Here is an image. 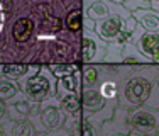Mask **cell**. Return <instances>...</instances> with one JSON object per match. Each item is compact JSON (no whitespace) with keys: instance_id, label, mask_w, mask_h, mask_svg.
Returning a JSON list of instances; mask_svg holds the SVG:
<instances>
[{"instance_id":"1","label":"cell","mask_w":159,"mask_h":136,"mask_svg":"<svg viewBox=\"0 0 159 136\" xmlns=\"http://www.w3.org/2000/svg\"><path fill=\"white\" fill-rule=\"evenodd\" d=\"M56 77L52 75L51 68H41L34 77L31 78H20L22 94L25 99L43 102L51 97H56Z\"/></svg>"},{"instance_id":"2","label":"cell","mask_w":159,"mask_h":136,"mask_svg":"<svg viewBox=\"0 0 159 136\" xmlns=\"http://www.w3.org/2000/svg\"><path fill=\"white\" fill-rule=\"evenodd\" d=\"M151 92H152V84H151L149 78H146L141 73L132 75L125 80L122 92L117 97L119 99V107L130 111L132 107L142 105L144 102L151 99Z\"/></svg>"},{"instance_id":"3","label":"cell","mask_w":159,"mask_h":136,"mask_svg":"<svg viewBox=\"0 0 159 136\" xmlns=\"http://www.w3.org/2000/svg\"><path fill=\"white\" fill-rule=\"evenodd\" d=\"M127 126L134 133L156 136L159 134V111L151 107L130 109L127 114Z\"/></svg>"},{"instance_id":"4","label":"cell","mask_w":159,"mask_h":136,"mask_svg":"<svg viewBox=\"0 0 159 136\" xmlns=\"http://www.w3.org/2000/svg\"><path fill=\"white\" fill-rule=\"evenodd\" d=\"M130 43L137 46V50L146 56L149 61L159 63V32H149L144 31L137 24L134 34L130 37Z\"/></svg>"},{"instance_id":"5","label":"cell","mask_w":159,"mask_h":136,"mask_svg":"<svg viewBox=\"0 0 159 136\" xmlns=\"http://www.w3.org/2000/svg\"><path fill=\"white\" fill-rule=\"evenodd\" d=\"M107 43L98 37L95 31H86L83 29V44H81V60L86 63L90 61H100L105 60Z\"/></svg>"},{"instance_id":"6","label":"cell","mask_w":159,"mask_h":136,"mask_svg":"<svg viewBox=\"0 0 159 136\" xmlns=\"http://www.w3.org/2000/svg\"><path fill=\"white\" fill-rule=\"evenodd\" d=\"M64 112L59 107V100L58 97H51L41 102V123L46 129L56 131L61 128V124L64 123Z\"/></svg>"},{"instance_id":"7","label":"cell","mask_w":159,"mask_h":136,"mask_svg":"<svg viewBox=\"0 0 159 136\" xmlns=\"http://www.w3.org/2000/svg\"><path fill=\"white\" fill-rule=\"evenodd\" d=\"M125 27V19L119 17V16H110L103 21H98L95 24V32L98 34L102 41L105 43H113L117 41L119 34L124 31Z\"/></svg>"},{"instance_id":"8","label":"cell","mask_w":159,"mask_h":136,"mask_svg":"<svg viewBox=\"0 0 159 136\" xmlns=\"http://www.w3.org/2000/svg\"><path fill=\"white\" fill-rule=\"evenodd\" d=\"M105 104H107V100L102 97L97 87H81V109H85L88 116L102 111Z\"/></svg>"},{"instance_id":"9","label":"cell","mask_w":159,"mask_h":136,"mask_svg":"<svg viewBox=\"0 0 159 136\" xmlns=\"http://www.w3.org/2000/svg\"><path fill=\"white\" fill-rule=\"evenodd\" d=\"M132 17L137 21L144 31L149 32H159V12L154 9H137L132 12Z\"/></svg>"},{"instance_id":"10","label":"cell","mask_w":159,"mask_h":136,"mask_svg":"<svg viewBox=\"0 0 159 136\" xmlns=\"http://www.w3.org/2000/svg\"><path fill=\"white\" fill-rule=\"evenodd\" d=\"M25 99V95L19 90V84L14 78L0 77V100L3 102H19Z\"/></svg>"},{"instance_id":"11","label":"cell","mask_w":159,"mask_h":136,"mask_svg":"<svg viewBox=\"0 0 159 136\" xmlns=\"http://www.w3.org/2000/svg\"><path fill=\"white\" fill-rule=\"evenodd\" d=\"M78 89H81V82H80V70L75 73L59 77L56 82V95L61 97L66 94H78Z\"/></svg>"},{"instance_id":"12","label":"cell","mask_w":159,"mask_h":136,"mask_svg":"<svg viewBox=\"0 0 159 136\" xmlns=\"http://www.w3.org/2000/svg\"><path fill=\"white\" fill-rule=\"evenodd\" d=\"M32 29H34V24H32L31 19L29 17H20L16 24H14V29H12L14 41H17V43H25V41L31 37Z\"/></svg>"},{"instance_id":"13","label":"cell","mask_w":159,"mask_h":136,"mask_svg":"<svg viewBox=\"0 0 159 136\" xmlns=\"http://www.w3.org/2000/svg\"><path fill=\"white\" fill-rule=\"evenodd\" d=\"M59 107L66 116H78L81 111V104H80L78 94H66V95L58 97Z\"/></svg>"},{"instance_id":"14","label":"cell","mask_w":159,"mask_h":136,"mask_svg":"<svg viewBox=\"0 0 159 136\" xmlns=\"http://www.w3.org/2000/svg\"><path fill=\"white\" fill-rule=\"evenodd\" d=\"M122 55L124 56L120 58V61H122V63H147V61H149V60H147L146 56L137 50V46H135L134 43H130V41L124 44Z\"/></svg>"},{"instance_id":"15","label":"cell","mask_w":159,"mask_h":136,"mask_svg":"<svg viewBox=\"0 0 159 136\" xmlns=\"http://www.w3.org/2000/svg\"><path fill=\"white\" fill-rule=\"evenodd\" d=\"M83 17H85V16H83L81 10H78V9L71 10V12L66 16V27H68V31L76 32V31H80V29H83Z\"/></svg>"},{"instance_id":"16","label":"cell","mask_w":159,"mask_h":136,"mask_svg":"<svg viewBox=\"0 0 159 136\" xmlns=\"http://www.w3.org/2000/svg\"><path fill=\"white\" fill-rule=\"evenodd\" d=\"M98 90H100L102 97H103L105 100H117V97H119V87H117V84L112 80L102 82V85Z\"/></svg>"},{"instance_id":"17","label":"cell","mask_w":159,"mask_h":136,"mask_svg":"<svg viewBox=\"0 0 159 136\" xmlns=\"http://www.w3.org/2000/svg\"><path fill=\"white\" fill-rule=\"evenodd\" d=\"M98 82V68L86 66L81 71V87H97Z\"/></svg>"},{"instance_id":"18","label":"cell","mask_w":159,"mask_h":136,"mask_svg":"<svg viewBox=\"0 0 159 136\" xmlns=\"http://www.w3.org/2000/svg\"><path fill=\"white\" fill-rule=\"evenodd\" d=\"M12 136H32L34 128L27 119L22 121H12Z\"/></svg>"},{"instance_id":"19","label":"cell","mask_w":159,"mask_h":136,"mask_svg":"<svg viewBox=\"0 0 159 136\" xmlns=\"http://www.w3.org/2000/svg\"><path fill=\"white\" fill-rule=\"evenodd\" d=\"M27 70H29V66H25V65H5V66H2V73L9 78H22V77H25Z\"/></svg>"},{"instance_id":"20","label":"cell","mask_w":159,"mask_h":136,"mask_svg":"<svg viewBox=\"0 0 159 136\" xmlns=\"http://www.w3.org/2000/svg\"><path fill=\"white\" fill-rule=\"evenodd\" d=\"M81 136H100V129H98V123L90 119L86 116L81 123Z\"/></svg>"},{"instance_id":"21","label":"cell","mask_w":159,"mask_h":136,"mask_svg":"<svg viewBox=\"0 0 159 136\" xmlns=\"http://www.w3.org/2000/svg\"><path fill=\"white\" fill-rule=\"evenodd\" d=\"M110 2L122 3V5L125 7L127 10H130V12H134V10H137V9H149L151 7V3L144 2V0H110Z\"/></svg>"},{"instance_id":"22","label":"cell","mask_w":159,"mask_h":136,"mask_svg":"<svg viewBox=\"0 0 159 136\" xmlns=\"http://www.w3.org/2000/svg\"><path fill=\"white\" fill-rule=\"evenodd\" d=\"M80 68H76V65H52L51 66V71L54 77H64V75H70V73H75L78 71Z\"/></svg>"},{"instance_id":"23","label":"cell","mask_w":159,"mask_h":136,"mask_svg":"<svg viewBox=\"0 0 159 136\" xmlns=\"http://www.w3.org/2000/svg\"><path fill=\"white\" fill-rule=\"evenodd\" d=\"M9 123V107L3 100H0V124Z\"/></svg>"},{"instance_id":"24","label":"cell","mask_w":159,"mask_h":136,"mask_svg":"<svg viewBox=\"0 0 159 136\" xmlns=\"http://www.w3.org/2000/svg\"><path fill=\"white\" fill-rule=\"evenodd\" d=\"M151 9H154L159 12V0H151Z\"/></svg>"},{"instance_id":"25","label":"cell","mask_w":159,"mask_h":136,"mask_svg":"<svg viewBox=\"0 0 159 136\" xmlns=\"http://www.w3.org/2000/svg\"><path fill=\"white\" fill-rule=\"evenodd\" d=\"M0 136H7V128H0Z\"/></svg>"},{"instance_id":"26","label":"cell","mask_w":159,"mask_h":136,"mask_svg":"<svg viewBox=\"0 0 159 136\" xmlns=\"http://www.w3.org/2000/svg\"><path fill=\"white\" fill-rule=\"evenodd\" d=\"M112 136H129V134H125V133H115V134H112Z\"/></svg>"},{"instance_id":"27","label":"cell","mask_w":159,"mask_h":136,"mask_svg":"<svg viewBox=\"0 0 159 136\" xmlns=\"http://www.w3.org/2000/svg\"><path fill=\"white\" fill-rule=\"evenodd\" d=\"M144 2H147V3H151V0H144Z\"/></svg>"},{"instance_id":"28","label":"cell","mask_w":159,"mask_h":136,"mask_svg":"<svg viewBox=\"0 0 159 136\" xmlns=\"http://www.w3.org/2000/svg\"><path fill=\"white\" fill-rule=\"evenodd\" d=\"M39 136H46V134H39Z\"/></svg>"},{"instance_id":"29","label":"cell","mask_w":159,"mask_h":136,"mask_svg":"<svg viewBox=\"0 0 159 136\" xmlns=\"http://www.w3.org/2000/svg\"><path fill=\"white\" fill-rule=\"evenodd\" d=\"M157 87H159V85H157Z\"/></svg>"}]
</instances>
